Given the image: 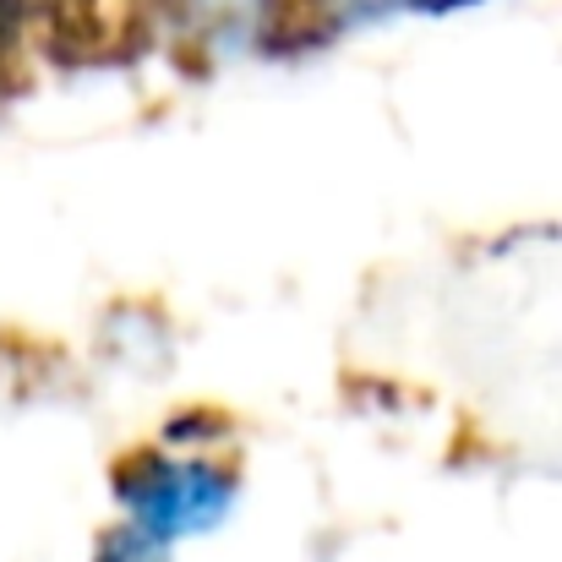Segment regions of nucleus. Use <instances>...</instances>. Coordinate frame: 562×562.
Wrapping results in <instances>:
<instances>
[{"label": "nucleus", "mask_w": 562, "mask_h": 562, "mask_svg": "<svg viewBox=\"0 0 562 562\" xmlns=\"http://www.w3.org/2000/svg\"><path fill=\"white\" fill-rule=\"evenodd\" d=\"M99 562H170V547L148 541V536L132 530V525H115V530L99 541Z\"/></svg>", "instance_id": "7ed1b4c3"}, {"label": "nucleus", "mask_w": 562, "mask_h": 562, "mask_svg": "<svg viewBox=\"0 0 562 562\" xmlns=\"http://www.w3.org/2000/svg\"><path fill=\"white\" fill-rule=\"evenodd\" d=\"M187 11L202 38L240 44V38H251L273 16V0H187Z\"/></svg>", "instance_id": "f03ea898"}, {"label": "nucleus", "mask_w": 562, "mask_h": 562, "mask_svg": "<svg viewBox=\"0 0 562 562\" xmlns=\"http://www.w3.org/2000/svg\"><path fill=\"white\" fill-rule=\"evenodd\" d=\"M334 27H356V22H376V16H387L393 5H404V0H312Z\"/></svg>", "instance_id": "20e7f679"}, {"label": "nucleus", "mask_w": 562, "mask_h": 562, "mask_svg": "<svg viewBox=\"0 0 562 562\" xmlns=\"http://www.w3.org/2000/svg\"><path fill=\"white\" fill-rule=\"evenodd\" d=\"M115 503L121 525L143 530L159 547H176L187 536H207L229 519L240 475L207 453H181V448H137L115 464Z\"/></svg>", "instance_id": "f257e3e1"}]
</instances>
